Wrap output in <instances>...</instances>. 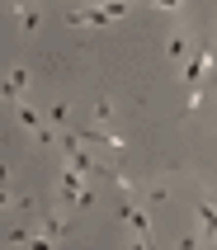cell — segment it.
<instances>
[{"instance_id": "obj_2", "label": "cell", "mask_w": 217, "mask_h": 250, "mask_svg": "<svg viewBox=\"0 0 217 250\" xmlns=\"http://www.w3.org/2000/svg\"><path fill=\"white\" fill-rule=\"evenodd\" d=\"M14 118H19V127H28V132H33L38 142H52V137H47V127L38 123V113L28 109V104H14Z\"/></svg>"}, {"instance_id": "obj_4", "label": "cell", "mask_w": 217, "mask_h": 250, "mask_svg": "<svg viewBox=\"0 0 217 250\" xmlns=\"http://www.w3.org/2000/svg\"><path fill=\"white\" fill-rule=\"evenodd\" d=\"M28 85V71L24 66H14L10 71V81H5V99H10V104H19V90H24Z\"/></svg>"}, {"instance_id": "obj_1", "label": "cell", "mask_w": 217, "mask_h": 250, "mask_svg": "<svg viewBox=\"0 0 217 250\" xmlns=\"http://www.w3.org/2000/svg\"><path fill=\"white\" fill-rule=\"evenodd\" d=\"M208 66H213V47H198V52H194V62L184 66V81H189V85H198V81L208 76Z\"/></svg>"}, {"instance_id": "obj_6", "label": "cell", "mask_w": 217, "mask_h": 250, "mask_svg": "<svg viewBox=\"0 0 217 250\" xmlns=\"http://www.w3.org/2000/svg\"><path fill=\"white\" fill-rule=\"evenodd\" d=\"M0 184H10V170H5V166H0Z\"/></svg>"}, {"instance_id": "obj_5", "label": "cell", "mask_w": 217, "mask_h": 250, "mask_svg": "<svg viewBox=\"0 0 217 250\" xmlns=\"http://www.w3.org/2000/svg\"><path fill=\"white\" fill-rule=\"evenodd\" d=\"M123 217H128V227H132V236L147 246V212L142 208H123Z\"/></svg>"}, {"instance_id": "obj_3", "label": "cell", "mask_w": 217, "mask_h": 250, "mask_svg": "<svg viewBox=\"0 0 217 250\" xmlns=\"http://www.w3.org/2000/svg\"><path fill=\"white\" fill-rule=\"evenodd\" d=\"M198 227H203V236L217 246V203H208V198L198 203Z\"/></svg>"}]
</instances>
